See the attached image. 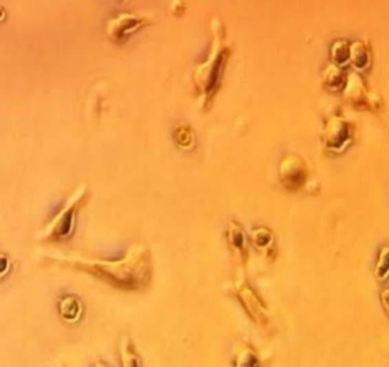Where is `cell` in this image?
Masks as SVG:
<instances>
[{
  "label": "cell",
  "instance_id": "7a4b0ae2",
  "mask_svg": "<svg viewBox=\"0 0 389 367\" xmlns=\"http://www.w3.org/2000/svg\"><path fill=\"white\" fill-rule=\"evenodd\" d=\"M374 275L379 282H385L389 278V246L381 249L374 268Z\"/></svg>",
  "mask_w": 389,
  "mask_h": 367
},
{
  "label": "cell",
  "instance_id": "5b68a950",
  "mask_svg": "<svg viewBox=\"0 0 389 367\" xmlns=\"http://www.w3.org/2000/svg\"><path fill=\"white\" fill-rule=\"evenodd\" d=\"M94 367H109V366L104 362H99Z\"/></svg>",
  "mask_w": 389,
  "mask_h": 367
},
{
  "label": "cell",
  "instance_id": "6da1fadb",
  "mask_svg": "<svg viewBox=\"0 0 389 367\" xmlns=\"http://www.w3.org/2000/svg\"><path fill=\"white\" fill-rule=\"evenodd\" d=\"M59 313L65 321L70 322L77 321L82 314L80 301L74 296H65L59 304Z\"/></svg>",
  "mask_w": 389,
  "mask_h": 367
},
{
  "label": "cell",
  "instance_id": "3957f363",
  "mask_svg": "<svg viewBox=\"0 0 389 367\" xmlns=\"http://www.w3.org/2000/svg\"><path fill=\"white\" fill-rule=\"evenodd\" d=\"M122 367H142L140 359L129 345L121 350Z\"/></svg>",
  "mask_w": 389,
  "mask_h": 367
},
{
  "label": "cell",
  "instance_id": "277c9868",
  "mask_svg": "<svg viewBox=\"0 0 389 367\" xmlns=\"http://www.w3.org/2000/svg\"><path fill=\"white\" fill-rule=\"evenodd\" d=\"M379 299L381 307L389 319V288L380 292Z\"/></svg>",
  "mask_w": 389,
  "mask_h": 367
}]
</instances>
